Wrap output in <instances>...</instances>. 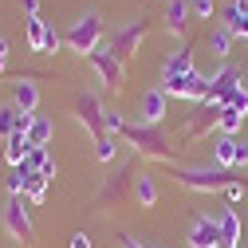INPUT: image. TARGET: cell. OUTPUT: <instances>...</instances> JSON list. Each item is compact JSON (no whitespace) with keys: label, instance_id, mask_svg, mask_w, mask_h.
Returning a JSON list of instances; mask_svg holds the SVG:
<instances>
[{"label":"cell","instance_id":"1","mask_svg":"<svg viewBox=\"0 0 248 248\" xmlns=\"http://www.w3.org/2000/svg\"><path fill=\"white\" fill-rule=\"evenodd\" d=\"M118 138L126 142V146L138 154V158H146V162H173V142H170V134H166L162 126H142V122H126Z\"/></svg>","mask_w":248,"mask_h":248},{"label":"cell","instance_id":"2","mask_svg":"<svg viewBox=\"0 0 248 248\" xmlns=\"http://www.w3.org/2000/svg\"><path fill=\"white\" fill-rule=\"evenodd\" d=\"M173 181L181 185V189H193V193H225L236 177V170H221V166H205V170H177L173 166Z\"/></svg>","mask_w":248,"mask_h":248},{"label":"cell","instance_id":"3","mask_svg":"<svg viewBox=\"0 0 248 248\" xmlns=\"http://www.w3.org/2000/svg\"><path fill=\"white\" fill-rule=\"evenodd\" d=\"M63 40H67L71 51H79V55L99 51V47H103V16H99V12H83L67 32H63Z\"/></svg>","mask_w":248,"mask_h":248},{"label":"cell","instance_id":"4","mask_svg":"<svg viewBox=\"0 0 248 248\" xmlns=\"http://www.w3.org/2000/svg\"><path fill=\"white\" fill-rule=\"evenodd\" d=\"M146 32H150V20H134V24H126V28H118V32L110 36V55L118 59L122 67H126L130 59L138 55V47H142Z\"/></svg>","mask_w":248,"mask_h":248},{"label":"cell","instance_id":"5","mask_svg":"<svg viewBox=\"0 0 248 248\" xmlns=\"http://www.w3.org/2000/svg\"><path fill=\"white\" fill-rule=\"evenodd\" d=\"M4 229L20 244H36V225H32V217H28V201L24 197H8V205H4Z\"/></svg>","mask_w":248,"mask_h":248},{"label":"cell","instance_id":"6","mask_svg":"<svg viewBox=\"0 0 248 248\" xmlns=\"http://www.w3.org/2000/svg\"><path fill=\"white\" fill-rule=\"evenodd\" d=\"M103 114H107V107L99 103L95 91H79V95H75V118L91 130V138H103L107 134L103 130Z\"/></svg>","mask_w":248,"mask_h":248},{"label":"cell","instance_id":"7","mask_svg":"<svg viewBox=\"0 0 248 248\" xmlns=\"http://www.w3.org/2000/svg\"><path fill=\"white\" fill-rule=\"evenodd\" d=\"M87 59H91V67H95V75L103 79V87H110V91H122V87H126V67H122L118 59L110 55V47L91 51Z\"/></svg>","mask_w":248,"mask_h":248},{"label":"cell","instance_id":"8","mask_svg":"<svg viewBox=\"0 0 248 248\" xmlns=\"http://www.w3.org/2000/svg\"><path fill=\"white\" fill-rule=\"evenodd\" d=\"M134 177H138V173H134V162H122V166H118V173H110V177L103 181L99 201H103V205H110V201H114V205H122V201H126V189L134 185Z\"/></svg>","mask_w":248,"mask_h":248},{"label":"cell","instance_id":"9","mask_svg":"<svg viewBox=\"0 0 248 248\" xmlns=\"http://www.w3.org/2000/svg\"><path fill=\"white\" fill-rule=\"evenodd\" d=\"M236 87H244V75H240V67H232V63H221V71H217L213 79H209V99L205 103H217L221 107Z\"/></svg>","mask_w":248,"mask_h":248},{"label":"cell","instance_id":"10","mask_svg":"<svg viewBox=\"0 0 248 248\" xmlns=\"http://www.w3.org/2000/svg\"><path fill=\"white\" fill-rule=\"evenodd\" d=\"M197 67H193V47L189 44H181L170 59H166V67H162V91L166 87H173L177 79H185V75H193Z\"/></svg>","mask_w":248,"mask_h":248},{"label":"cell","instance_id":"11","mask_svg":"<svg viewBox=\"0 0 248 248\" xmlns=\"http://www.w3.org/2000/svg\"><path fill=\"white\" fill-rule=\"evenodd\" d=\"M217 118H221V107H217V103H193L189 126H185V142H193V138L217 130Z\"/></svg>","mask_w":248,"mask_h":248},{"label":"cell","instance_id":"12","mask_svg":"<svg viewBox=\"0 0 248 248\" xmlns=\"http://www.w3.org/2000/svg\"><path fill=\"white\" fill-rule=\"evenodd\" d=\"M185 240H189V248H221V225L213 217H193Z\"/></svg>","mask_w":248,"mask_h":248},{"label":"cell","instance_id":"13","mask_svg":"<svg viewBox=\"0 0 248 248\" xmlns=\"http://www.w3.org/2000/svg\"><path fill=\"white\" fill-rule=\"evenodd\" d=\"M221 28H229L232 40H248V0H229L221 8Z\"/></svg>","mask_w":248,"mask_h":248},{"label":"cell","instance_id":"14","mask_svg":"<svg viewBox=\"0 0 248 248\" xmlns=\"http://www.w3.org/2000/svg\"><path fill=\"white\" fill-rule=\"evenodd\" d=\"M166 103H170V95L162 87H154V91H146L142 95V126H162V118H166Z\"/></svg>","mask_w":248,"mask_h":248},{"label":"cell","instance_id":"15","mask_svg":"<svg viewBox=\"0 0 248 248\" xmlns=\"http://www.w3.org/2000/svg\"><path fill=\"white\" fill-rule=\"evenodd\" d=\"M12 107L24 110V114H32V110L40 107V87L28 83V79H16V87H12Z\"/></svg>","mask_w":248,"mask_h":248},{"label":"cell","instance_id":"16","mask_svg":"<svg viewBox=\"0 0 248 248\" xmlns=\"http://www.w3.org/2000/svg\"><path fill=\"white\" fill-rule=\"evenodd\" d=\"M236 138H240V134H221V138L213 142V166L236 170Z\"/></svg>","mask_w":248,"mask_h":248},{"label":"cell","instance_id":"17","mask_svg":"<svg viewBox=\"0 0 248 248\" xmlns=\"http://www.w3.org/2000/svg\"><path fill=\"white\" fill-rule=\"evenodd\" d=\"M217 225H221V248H240V229L244 225H240V213L236 209H225Z\"/></svg>","mask_w":248,"mask_h":248},{"label":"cell","instance_id":"18","mask_svg":"<svg viewBox=\"0 0 248 248\" xmlns=\"http://www.w3.org/2000/svg\"><path fill=\"white\" fill-rule=\"evenodd\" d=\"M189 28V0H170L166 4V32L181 36Z\"/></svg>","mask_w":248,"mask_h":248},{"label":"cell","instance_id":"19","mask_svg":"<svg viewBox=\"0 0 248 248\" xmlns=\"http://www.w3.org/2000/svg\"><path fill=\"white\" fill-rule=\"evenodd\" d=\"M134 201H138L142 209H154V205H158V185H154L150 170H142V173L134 177Z\"/></svg>","mask_w":248,"mask_h":248},{"label":"cell","instance_id":"20","mask_svg":"<svg viewBox=\"0 0 248 248\" xmlns=\"http://www.w3.org/2000/svg\"><path fill=\"white\" fill-rule=\"evenodd\" d=\"M4 142H8V146H4V158H8V166H20V162L28 158V150H32L28 134H20V130H16V134H8Z\"/></svg>","mask_w":248,"mask_h":248},{"label":"cell","instance_id":"21","mask_svg":"<svg viewBox=\"0 0 248 248\" xmlns=\"http://www.w3.org/2000/svg\"><path fill=\"white\" fill-rule=\"evenodd\" d=\"M47 189H51V181H47L44 173H32V177H28V185H24V201L44 205V201H47Z\"/></svg>","mask_w":248,"mask_h":248},{"label":"cell","instance_id":"22","mask_svg":"<svg viewBox=\"0 0 248 248\" xmlns=\"http://www.w3.org/2000/svg\"><path fill=\"white\" fill-rule=\"evenodd\" d=\"M209 47H213V55L221 59V63H229V47H232V32H229V28H213V32H209Z\"/></svg>","mask_w":248,"mask_h":248},{"label":"cell","instance_id":"23","mask_svg":"<svg viewBox=\"0 0 248 248\" xmlns=\"http://www.w3.org/2000/svg\"><path fill=\"white\" fill-rule=\"evenodd\" d=\"M51 118H44V114H36L32 118V126H28V142H32V146H47L51 142Z\"/></svg>","mask_w":248,"mask_h":248},{"label":"cell","instance_id":"24","mask_svg":"<svg viewBox=\"0 0 248 248\" xmlns=\"http://www.w3.org/2000/svg\"><path fill=\"white\" fill-rule=\"evenodd\" d=\"M248 114H240L236 107H221V118H217V130L221 134H240V122H244Z\"/></svg>","mask_w":248,"mask_h":248},{"label":"cell","instance_id":"25","mask_svg":"<svg viewBox=\"0 0 248 248\" xmlns=\"http://www.w3.org/2000/svg\"><path fill=\"white\" fill-rule=\"evenodd\" d=\"M44 36H47V24L40 16H28V47L32 51H44Z\"/></svg>","mask_w":248,"mask_h":248},{"label":"cell","instance_id":"26","mask_svg":"<svg viewBox=\"0 0 248 248\" xmlns=\"http://www.w3.org/2000/svg\"><path fill=\"white\" fill-rule=\"evenodd\" d=\"M28 177H32V170H28L24 162H20V166H12V173H8V193H12V197H24Z\"/></svg>","mask_w":248,"mask_h":248},{"label":"cell","instance_id":"27","mask_svg":"<svg viewBox=\"0 0 248 248\" xmlns=\"http://www.w3.org/2000/svg\"><path fill=\"white\" fill-rule=\"evenodd\" d=\"M114 154H118V138H114V134L95 138V158H99V162H107V166H110V162H114Z\"/></svg>","mask_w":248,"mask_h":248},{"label":"cell","instance_id":"28","mask_svg":"<svg viewBox=\"0 0 248 248\" xmlns=\"http://www.w3.org/2000/svg\"><path fill=\"white\" fill-rule=\"evenodd\" d=\"M47 162H51V154H47V146H32V150H28V158H24V166L32 170V173H40V170H44Z\"/></svg>","mask_w":248,"mask_h":248},{"label":"cell","instance_id":"29","mask_svg":"<svg viewBox=\"0 0 248 248\" xmlns=\"http://www.w3.org/2000/svg\"><path fill=\"white\" fill-rule=\"evenodd\" d=\"M16 118H20V110L16 107H0V134H16Z\"/></svg>","mask_w":248,"mask_h":248},{"label":"cell","instance_id":"30","mask_svg":"<svg viewBox=\"0 0 248 248\" xmlns=\"http://www.w3.org/2000/svg\"><path fill=\"white\" fill-rule=\"evenodd\" d=\"M122 126H126V118H122L118 110H107V114H103V130H107V134H114V138H118V134H122Z\"/></svg>","mask_w":248,"mask_h":248},{"label":"cell","instance_id":"31","mask_svg":"<svg viewBox=\"0 0 248 248\" xmlns=\"http://www.w3.org/2000/svg\"><path fill=\"white\" fill-rule=\"evenodd\" d=\"M221 107H236L240 114H248V87H236V91H232V95H229Z\"/></svg>","mask_w":248,"mask_h":248},{"label":"cell","instance_id":"32","mask_svg":"<svg viewBox=\"0 0 248 248\" xmlns=\"http://www.w3.org/2000/svg\"><path fill=\"white\" fill-rule=\"evenodd\" d=\"M189 12L201 16V20H209V16L217 12V0H189Z\"/></svg>","mask_w":248,"mask_h":248},{"label":"cell","instance_id":"33","mask_svg":"<svg viewBox=\"0 0 248 248\" xmlns=\"http://www.w3.org/2000/svg\"><path fill=\"white\" fill-rule=\"evenodd\" d=\"M59 44H63V36H59L55 28H47V36H44V55H55V51H59Z\"/></svg>","mask_w":248,"mask_h":248},{"label":"cell","instance_id":"34","mask_svg":"<svg viewBox=\"0 0 248 248\" xmlns=\"http://www.w3.org/2000/svg\"><path fill=\"white\" fill-rule=\"evenodd\" d=\"M244 166H248V138L240 134L236 138V170H244Z\"/></svg>","mask_w":248,"mask_h":248},{"label":"cell","instance_id":"35","mask_svg":"<svg viewBox=\"0 0 248 248\" xmlns=\"http://www.w3.org/2000/svg\"><path fill=\"white\" fill-rule=\"evenodd\" d=\"M0 75H8V40L0 36Z\"/></svg>","mask_w":248,"mask_h":248},{"label":"cell","instance_id":"36","mask_svg":"<svg viewBox=\"0 0 248 248\" xmlns=\"http://www.w3.org/2000/svg\"><path fill=\"white\" fill-rule=\"evenodd\" d=\"M71 248H91V236H87V232H75V236H71Z\"/></svg>","mask_w":248,"mask_h":248},{"label":"cell","instance_id":"37","mask_svg":"<svg viewBox=\"0 0 248 248\" xmlns=\"http://www.w3.org/2000/svg\"><path fill=\"white\" fill-rule=\"evenodd\" d=\"M20 4H24L28 16H40V0H20Z\"/></svg>","mask_w":248,"mask_h":248},{"label":"cell","instance_id":"38","mask_svg":"<svg viewBox=\"0 0 248 248\" xmlns=\"http://www.w3.org/2000/svg\"><path fill=\"white\" fill-rule=\"evenodd\" d=\"M122 248H146L142 240H134V236H122Z\"/></svg>","mask_w":248,"mask_h":248},{"label":"cell","instance_id":"39","mask_svg":"<svg viewBox=\"0 0 248 248\" xmlns=\"http://www.w3.org/2000/svg\"><path fill=\"white\" fill-rule=\"evenodd\" d=\"M166 4H170V0H166Z\"/></svg>","mask_w":248,"mask_h":248}]
</instances>
